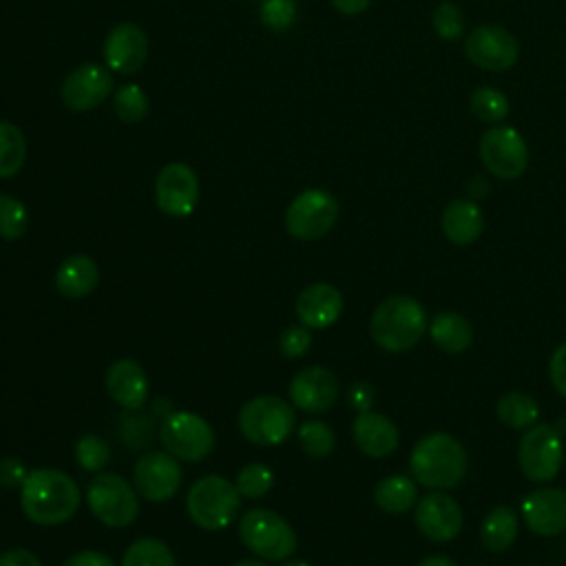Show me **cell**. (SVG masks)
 <instances>
[{"label":"cell","mask_w":566,"mask_h":566,"mask_svg":"<svg viewBox=\"0 0 566 566\" xmlns=\"http://www.w3.org/2000/svg\"><path fill=\"white\" fill-rule=\"evenodd\" d=\"M80 500L77 482L55 467L31 469L20 486V509L40 526L69 522L77 513Z\"/></svg>","instance_id":"cell-1"},{"label":"cell","mask_w":566,"mask_h":566,"mask_svg":"<svg viewBox=\"0 0 566 566\" xmlns=\"http://www.w3.org/2000/svg\"><path fill=\"white\" fill-rule=\"evenodd\" d=\"M413 480L429 491L455 489L469 469V458L460 440L451 433L433 431L422 436L409 455Z\"/></svg>","instance_id":"cell-2"},{"label":"cell","mask_w":566,"mask_h":566,"mask_svg":"<svg viewBox=\"0 0 566 566\" xmlns=\"http://www.w3.org/2000/svg\"><path fill=\"white\" fill-rule=\"evenodd\" d=\"M427 327L424 307L407 294L387 296L369 318L371 340L391 354L407 352L418 345Z\"/></svg>","instance_id":"cell-3"},{"label":"cell","mask_w":566,"mask_h":566,"mask_svg":"<svg viewBox=\"0 0 566 566\" xmlns=\"http://www.w3.org/2000/svg\"><path fill=\"white\" fill-rule=\"evenodd\" d=\"M241 509V493L234 482L221 475L199 478L186 495V511L190 520L206 531H221L230 526Z\"/></svg>","instance_id":"cell-4"},{"label":"cell","mask_w":566,"mask_h":566,"mask_svg":"<svg viewBox=\"0 0 566 566\" xmlns=\"http://www.w3.org/2000/svg\"><path fill=\"white\" fill-rule=\"evenodd\" d=\"M239 431L245 440L259 447H274L285 442L296 424V413L292 409V402L279 398V396H254L250 398L239 416H237Z\"/></svg>","instance_id":"cell-5"},{"label":"cell","mask_w":566,"mask_h":566,"mask_svg":"<svg viewBox=\"0 0 566 566\" xmlns=\"http://www.w3.org/2000/svg\"><path fill=\"white\" fill-rule=\"evenodd\" d=\"M239 537L252 555L265 562H285L296 551L292 524L270 509L245 511L239 520Z\"/></svg>","instance_id":"cell-6"},{"label":"cell","mask_w":566,"mask_h":566,"mask_svg":"<svg viewBox=\"0 0 566 566\" xmlns=\"http://www.w3.org/2000/svg\"><path fill=\"white\" fill-rule=\"evenodd\" d=\"M91 513L111 528H126L137 520L139 500L135 486L119 473L99 471L86 486Z\"/></svg>","instance_id":"cell-7"},{"label":"cell","mask_w":566,"mask_h":566,"mask_svg":"<svg viewBox=\"0 0 566 566\" xmlns=\"http://www.w3.org/2000/svg\"><path fill=\"white\" fill-rule=\"evenodd\" d=\"M159 440L170 455L186 462L208 458L217 444L214 429L195 411H170L164 416Z\"/></svg>","instance_id":"cell-8"},{"label":"cell","mask_w":566,"mask_h":566,"mask_svg":"<svg viewBox=\"0 0 566 566\" xmlns=\"http://www.w3.org/2000/svg\"><path fill=\"white\" fill-rule=\"evenodd\" d=\"M338 201L323 188H307L298 192L285 210V230L298 241H314L325 237L338 219Z\"/></svg>","instance_id":"cell-9"},{"label":"cell","mask_w":566,"mask_h":566,"mask_svg":"<svg viewBox=\"0 0 566 566\" xmlns=\"http://www.w3.org/2000/svg\"><path fill=\"white\" fill-rule=\"evenodd\" d=\"M517 462L522 473L533 482H551L559 473L564 444L551 422H537L524 429L517 444Z\"/></svg>","instance_id":"cell-10"},{"label":"cell","mask_w":566,"mask_h":566,"mask_svg":"<svg viewBox=\"0 0 566 566\" xmlns=\"http://www.w3.org/2000/svg\"><path fill=\"white\" fill-rule=\"evenodd\" d=\"M482 166L497 179H517L528 168V146L513 126H493L480 139Z\"/></svg>","instance_id":"cell-11"},{"label":"cell","mask_w":566,"mask_h":566,"mask_svg":"<svg viewBox=\"0 0 566 566\" xmlns=\"http://www.w3.org/2000/svg\"><path fill=\"white\" fill-rule=\"evenodd\" d=\"M184 482L181 464L168 451H146L133 467V486L148 502H166Z\"/></svg>","instance_id":"cell-12"},{"label":"cell","mask_w":566,"mask_h":566,"mask_svg":"<svg viewBox=\"0 0 566 566\" xmlns=\"http://www.w3.org/2000/svg\"><path fill=\"white\" fill-rule=\"evenodd\" d=\"M464 53L478 69L502 73L517 62L520 46L509 29L500 24H482L464 38Z\"/></svg>","instance_id":"cell-13"},{"label":"cell","mask_w":566,"mask_h":566,"mask_svg":"<svg viewBox=\"0 0 566 566\" xmlns=\"http://www.w3.org/2000/svg\"><path fill=\"white\" fill-rule=\"evenodd\" d=\"M199 201L197 172L184 161L166 164L155 179V203L168 217H188Z\"/></svg>","instance_id":"cell-14"},{"label":"cell","mask_w":566,"mask_h":566,"mask_svg":"<svg viewBox=\"0 0 566 566\" xmlns=\"http://www.w3.org/2000/svg\"><path fill=\"white\" fill-rule=\"evenodd\" d=\"M113 93V73L108 66L86 62L73 69L60 88V99L69 111L86 113L99 106Z\"/></svg>","instance_id":"cell-15"},{"label":"cell","mask_w":566,"mask_h":566,"mask_svg":"<svg viewBox=\"0 0 566 566\" xmlns=\"http://www.w3.org/2000/svg\"><path fill=\"white\" fill-rule=\"evenodd\" d=\"M416 526L431 542H451L462 531V509L444 491H431L416 502Z\"/></svg>","instance_id":"cell-16"},{"label":"cell","mask_w":566,"mask_h":566,"mask_svg":"<svg viewBox=\"0 0 566 566\" xmlns=\"http://www.w3.org/2000/svg\"><path fill=\"white\" fill-rule=\"evenodd\" d=\"M287 394L296 409L307 413H321L334 407L340 394V385L332 369L312 365V367H303L292 376Z\"/></svg>","instance_id":"cell-17"},{"label":"cell","mask_w":566,"mask_h":566,"mask_svg":"<svg viewBox=\"0 0 566 566\" xmlns=\"http://www.w3.org/2000/svg\"><path fill=\"white\" fill-rule=\"evenodd\" d=\"M522 520L526 528L542 537H555L566 531V491L539 486L522 500Z\"/></svg>","instance_id":"cell-18"},{"label":"cell","mask_w":566,"mask_h":566,"mask_svg":"<svg viewBox=\"0 0 566 566\" xmlns=\"http://www.w3.org/2000/svg\"><path fill=\"white\" fill-rule=\"evenodd\" d=\"M104 62L119 75L137 73L148 57V38L142 27L122 22L113 27L104 40Z\"/></svg>","instance_id":"cell-19"},{"label":"cell","mask_w":566,"mask_h":566,"mask_svg":"<svg viewBox=\"0 0 566 566\" xmlns=\"http://www.w3.org/2000/svg\"><path fill=\"white\" fill-rule=\"evenodd\" d=\"M294 312L305 327L325 329L340 318L343 294L332 283H312L298 292Z\"/></svg>","instance_id":"cell-20"},{"label":"cell","mask_w":566,"mask_h":566,"mask_svg":"<svg viewBox=\"0 0 566 566\" xmlns=\"http://www.w3.org/2000/svg\"><path fill=\"white\" fill-rule=\"evenodd\" d=\"M106 391L113 398V402H117L122 409L135 411L142 409L148 400V376L144 371V367L133 360V358H119L115 360L108 369H106V378H104Z\"/></svg>","instance_id":"cell-21"},{"label":"cell","mask_w":566,"mask_h":566,"mask_svg":"<svg viewBox=\"0 0 566 566\" xmlns=\"http://www.w3.org/2000/svg\"><path fill=\"white\" fill-rule=\"evenodd\" d=\"M352 438L356 447L369 458H387L398 447V429L396 424L376 411H363L356 416L352 424Z\"/></svg>","instance_id":"cell-22"},{"label":"cell","mask_w":566,"mask_h":566,"mask_svg":"<svg viewBox=\"0 0 566 566\" xmlns=\"http://www.w3.org/2000/svg\"><path fill=\"white\" fill-rule=\"evenodd\" d=\"M440 228L451 243L469 245L482 234V228H484L482 210L473 199H453L442 210Z\"/></svg>","instance_id":"cell-23"},{"label":"cell","mask_w":566,"mask_h":566,"mask_svg":"<svg viewBox=\"0 0 566 566\" xmlns=\"http://www.w3.org/2000/svg\"><path fill=\"white\" fill-rule=\"evenodd\" d=\"M99 283V268L88 254L66 256L55 272V287L66 298H84Z\"/></svg>","instance_id":"cell-24"},{"label":"cell","mask_w":566,"mask_h":566,"mask_svg":"<svg viewBox=\"0 0 566 566\" xmlns=\"http://www.w3.org/2000/svg\"><path fill=\"white\" fill-rule=\"evenodd\" d=\"M427 329L431 340L447 354H462L473 343V327L469 318L453 310L438 312Z\"/></svg>","instance_id":"cell-25"},{"label":"cell","mask_w":566,"mask_h":566,"mask_svg":"<svg viewBox=\"0 0 566 566\" xmlns=\"http://www.w3.org/2000/svg\"><path fill=\"white\" fill-rule=\"evenodd\" d=\"M517 528L520 522L515 511L506 504H497L480 522V542L486 551L502 553L515 542Z\"/></svg>","instance_id":"cell-26"},{"label":"cell","mask_w":566,"mask_h":566,"mask_svg":"<svg viewBox=\"0 0 566 566\" xmlns=\"http://www.w3.org/2000/svg\"><path fill=\"white\" fill-rule=\"evenodd\" d=\"M374 502L385 513H407L418 502V482L407 475H387L374 486Z\"/></svg>","instance_id":"cell-27"},{"label":"cell","mask_w":566,"mask_h":566,"mask_svg":"<svg viewBox=\"0 0 566 566\" xmlns=\"http://www.w3.org/2000/svg\"><path fill=\"white\" fill-rule=\"evenodd\" d=\"M495 416L511 429H528L539 420V405L528 394L509 391L497 400Z\"/></svg>","instance_id":"cell-28"},{"label":"cell","mask_w":566,"mask_h":566,"mask_svg":"<svg viewBox=\"0 0 566 566\" xmlns=\"http://www.w3.org/2000/svg\"><path fill=\"white\" fill-rule=\"evenodd\" d=\"M27 159V139L22 130L7 122L0 119V179H11L15 177Z\"/></svg>","instance_id":"cell-29"},{"label":"cell","mask_w":566,"mask_h":566,"mask_svg":"<svg viewBox=\"0 0 566 566\" xmlns=\"http://www.w3.org/2000/svg\"><path fill=\"white\" fill-rule=\"evenodd\" d=\"M119 566H177V562L161 539L139 537L124 551Z\"/></svg>","instance_id":"cell-30"},{"label":"cell","mask_w":566,"mask_h":566,"mask_svg":"<svg viewBox=\"0 0 566 566\" xmlns=\"http://www.w3.org/2000/svg\"><path fill=\"white\" fill-rule=\"evenodd\" d=\"M471 113L489 124H497L509 115V97L493 86H478L469 97Z\"/></svg>","instance_id":"cell-31"},{"label":"cell","mask_w":566,"mask_h":566,"mask_svg":"<svg viewBox=\"0 0 566 566\" xmlns=\"http://www.w3.org/2000/svg\"><path fill=\"white\" fill-rule=\"evenodd\" d=\"M148 97L137 84H124L113 93V113L124 124H137L148 115Z\"/></svg>","instance_id":"cell-32"},{"label":"cell","mask_w":566,"mask_h":566,"mask_svg":"<svg viewBox=\"0 0 566 566\" xmlns=\"http://www.w3.org/2000/svg\"><path fill=\"white\" fill-rule=\"evenodd\" d=\"M298 444L310 458H325L336 447V436L323 420H307L298 429Z\"/></svg>","instance_id":"cell-33"},{"label":"cell","mask_w":566,"mask_h":566,"mask_svg":"<svg viewBox=\"0 0 566 566\" xmlns=\"http://www.w3.org/2000/svg\"><path fill=\"white\" fill-rule=\"evenodd\" d=\"M272 484H274V473L263 462L245 464L237 473V480H234L237 491L241 493V497H248V500H256V497L265 495L272 489Z\"/></svg>","instance_id":"cell-34"},{"label":"cell","mask_w":566,"mask_h":566,"mask_svg":"<svg viewBox=\"0 0 566 566\" xmlns=\"http://www.w3.org/2000/svg\"><path fill=\"white\" fill-rule=\"evenodd\" d=\"M27 228H29L27 206L11 195H0V239L15 241L27 232Z\"/></svg>","instance_id":"cell-35"},{"label":"cell","mask_w":566,"mask_h":566,"mask_svg":"<svg viewBox=\"0 0 566 566\" xmlns=\"http://www.w3.org/2000/svg\"><path fill=\"white\" fill-rule=\"evenodd\" d=\"M111 460V447L104 438L95 436V433H86L77 440L75 444V462L84 469V471H95L99 473Z\"/></svg>","instance_id":"cell-36"},{"label":"cell","mask_w":566,"mask_h":566,"mask_svg":"<svg viewBox=\"0 0 566 566\" xmlns=\"http://www.w3.org/2000/svg\"><path fill=\"white\" fill-rule=\"evenodd\" d=\"M296 2L294 0H261L259 20L265 29L274 33L287 31L296 22Z\"/></svg>","instance_id":"cell-37"},{"label":"cell","mask_w":566,"mask_h":566,"mask_svg":"<svg viewBox=\"0 0 566 566\" xmlns=\"http://www.w3.org/2000/svg\"><path fill=\"white\" fill-rule=\"evenodd\" d=\"M433 29L442 40H458L464 33L462 9L453 2H440L433 9Z\"/></svg>","instance_id":"cell-38"},{"label":"cell","mask_w":566,"mask_h":566,"mask_svg":"<svg viewBox=\"0 0 566 566\" xmlns=\"http://www.w3.org/2000/svg\"><path fill=\"white\" fill-rule=\"evenodd\" d=\"M312 345V329L303 323L290 325L279 336V349L285 358H301Z\"/></svg>","instance_id":"cell-39"},{"label":"cell","mask_w":566,"mask_h":566,"mask_svg":"<svg viewBox=\"0 0 566 566\" xmlns=\"http://www.w3.org/2000/svg\"><path fill=\"white\" fill-rule=\"evenodd\" d=\"M548 378L559 396L566 398V343L557 345L548 360Z\"/></svg>","instance_id":"cell-40"},{"label":"cell","mask_w":566,"mask_h":566,"mask_svg":"<svg viewBox=\"0 0 566 566\" xmlns=\"http://www.w3.org/2000/svg\"><path fill=\"white\" fill-rule=\"evenodd\" d=\"M27 467L22 464V460L18 458H2L0 460V484L7 486V489H13V486H22L24 478H27Z\"/></svg>","instance_id":"cell-41"},{"label":"cell","mask_w":566,"mask_h":566,"mask_svg":"<svg viewBox=\"0 0 566 566\" xmlns=\"http://www.w3.org/2000/svg\"><path fill=\"white\" fill-rule=\"evenodd\" d=\"M347 400H349V407L356 409L358 413L369 411L371 402H374V387L369 382H365V380H358V382H354L349 387Z\"/></svg>","instance_id":"cell-42"},{"label":"cell","mask_w":566,"mask_h":566,"mask_svg":"<svg viewBox=\"0 0 566 566\" xmlns=\"http://www.w3.org/2000/svg\"><path fill=\"white\" fill-rule=\"evenodd\" d=\"M62 566H115V562L102 551H80L66 557Z\"/></svg>","instance_id":"cell-43"},{"label":"cell","mask_w":566,"mask_h":566,"mask_svg":"<svg viewBox=\"0 0 566 566\" xmlns=\"http://www.w3.org/2000/svg\"><path fill=\"white\" fill-rule=\"evenodd\" d=\"M0 566H42V562L33 551L9 548L0 553Z\"/></svg>","instance_id":"cell-44"},{"label":"cell","mask_w":566,"mask_h":566,"mask_svg":"<svg viewBox=\"0 0 566 566\" xmlns=\"http://www.w3.org/2000/svg\"><path fill=\"white\" fill-rule=\"evenodd\" d=\"M371 0H332V7L343 15H358L363 13Z\"/></svg>","instance_id":"cell-45"},{"label":"cell","mask_w":566,"mask_h":566,"mask_svg":"<svg viewBox=\"0 0 566 566\" xmlns=\"http://www.w3.org/2000/svg\"><path fill=\"white\" fill-rule=\"evenodd\" d=\"M467 192L471 195V199H482V197H486V192H489V181H486L484 177L475 175V177L469 179Z\"/></svg>","instance_id":"cell-46"},{"label":"cell","mask_w":566,"mask_h":566,"mask_svg":"<svg viewBox=\"0 0 566 566\" xmlns=\"http://www.w3.org/2000/svg\"><path fill=\"white\" fill-rule=\"evenodd\" d=\"M418 566H458V562H453L447 555H431V557H424L422 562H418Z\"/></svg>","instance_id":"cell-47"},{"label":"cell","mask_w":566,"mask_h":566,"mask_svg":"<svg viewBox=\"0 0 566 566\" xmlns=\"http://www.w3.org/2000/svg\"><path fill=\"white\" fill-rule=\"evenodd\" d=\"M232 566H268V564L263 559H241V562H237Z\"/></svg>","instance_id":"cell-48"},{"label":"cell","mask_w":566,"mask_h":566,"mask_svg":"<svg viewBox=\"0 0 566 566\" xmlns=\"http://www.w3.org/2000/svg\"><path fill=\"white\" fill-rule=\"evenodd\" d=\"M283 566H310V564L303 562V559H285Z\"/></svg>","instance_id":"cell-49"}]
</instances>
